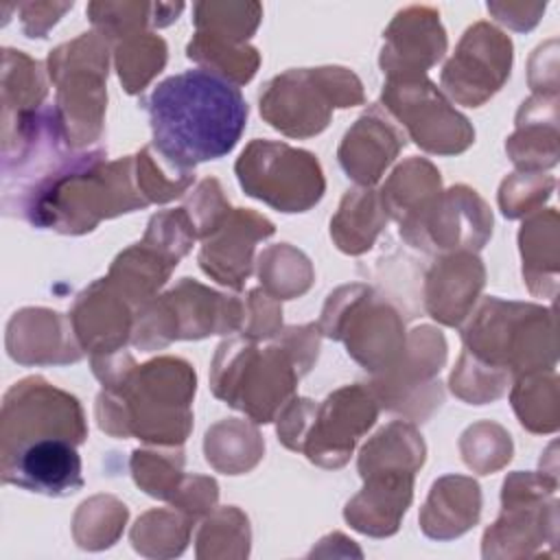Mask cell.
Instances as JSON below:
<instances>
[{"instance_id": "4316f807", "label": "cell", "mask_w": 560, "mask_h": 560, "mask_svg": "<svg viewBox=\"0 0 560 560\" xmlns=\"http://www.w3.org/2000/svg\"><path fill=\"white\" fill-rule=\"evenodd\" d=\"M188 59L203 63L206 70H212L234 85L247 83L258 68V52L247 44H230L203 33H197L186 46Z\"/></svg>"}, {"instance_id": "30bf717a", "label": "cell", "mask_w": 560, "mask_h": 560, "mask_svg": "<svg viewBox=\"0 0 560 560\" xmlns=\"http://www.w3.org/2000/svg\"><path fill=\"white\" fill-rule=\"evenodd\" d=\"M234 168L249 197L282 212H304L313 208L326 188L315 155L284 142H249Z\"/></svg>"}, {"instance_id": "8fae6325", "label": "cell", "mask_w": 560, "mask_h": 560, "mask_svg": "<svg viewBox=\"0 0 560 560\" xmlns=\"http://www.w3.org/2000/svg\"><path fill=\"white\" fill-rule=\"evenodd\" d=\"M381 101L424 151L444 155L462 153L475 138L468 120L424 77L387 79Z\"/></svg>"}, {"instance_id": "ba28073f", "label": "cell", "mask_w": 560, "mask_h": 560, "mask_svg": "<svg viewBox=\"0 0 560 560\" xmlns=\"http://www.w3.org/2000/svg\"><path fill=\"white\" fill-rule=\"evenodd\" d=\"M466 352H475L486 368H501L514 374L542 370L525 350V343L556 352L551 311L532 304H505L497 298H486L477 319L464 330ZM503 374V372H501Z\"/></svg>"}, {"instance_id": "7a4b0ae2", "label": "cell", "mask_w": 560, "mask_h": 560, "mask_svg": "<svg viewBox=\"0 0 560 560\" xmlns=\"http://www.w3.org/2000/svg\"><path fill=\"white\" fill-rule=\"evenodd\" d=\"M105 389L96 398L98 427L118 438L182 444L190 431L188 409L195 372L179 359H155L127 370H96Z\"/></svg>"}, {"instance_id": "e0dca14e", "label": "cell", "mask_w": 560, "mask_h": 560, "mask_svg": "<svg viewBox=\"0 0 560 560\" xmlns=\"http://www.w3.org/2000/svg\"><path fill=\"white\" fill-rule=\"evenodd\" d=\"M273 223L252 210H230V214L203 238L199 254L201 269L217 282L241 289L252 273L254 245L273 234Z\"/></svg>"}, {"instance_id": "6da1fadb", "label": "cell", "mask_w": 560, "mask_h": 560, "mask_svg": "<svg viewBox=\"0 0 560 560\" xmlns=\"http://www.w3.org/2000/svg\"><path fill=\"white\" fill-rule=\"evenodd\" d=\"M158 158L175 173L228 155L247 125V103L225 77L195 68L158 83L147 101Z\"/></svg>"}, {"instance_id": "277c9868", "label": "cell", "mask_w": 560, "mask_h": 560, "mask_svg": "<svg viewBox=\"0 0 560 560\" xmlns=\"http://www.w3.org/2000/svg\"><path fill=\"white\" fill-rule=\"evenodd\" d=\"M103 158L105 151L59 179L26 219L37 228L83 234L101 219L147 208L149 201L133 188V158L109 164H103Z\"/></svg>"}, {"instance_id": "1f68e13d", "label": "cell", "mask_w": 560, "mask_h": 560, "mask_svg": "<svg viewBox=\"0 0 560 560\" xmlns=\"http://www.w3.org/2000/svg\"><path fill=\"white\" fill-rule=\"evenodd\" d=\"M136 164V177H138V190L140 195L151 203H164L173 197H179L188 184L195 179V175H177L168 177L162 173V166L151 155V147H144L138 155H133Z\"/></svg>"}, {"instance_id": "ffe728a7", "label": "cell", "mask_w": 560, "mask_h": 560, "mask_svg": "<svg viewBox=\"0 0 560 560\" xmlns=\"http://www.w3.org/2000/svg\"><path fill=\"white\" fill-rule=\"evenodd\" d=\"M77 337L90 352L107 357L120 350L131 332V313L114 287L103 278L85 289L72 311Z\"/></svg>"}, {"instance_id": "5b68a950", "label": "cell", "mask_w": 560, "mask_h": 560, "mask_svg": "<svg viewBox=\"0 0 560 560\" xmlns=\"http://www.w3.org/2000/svg\"><path fill=\"white\" fill-rule=\"evenodd\" d=\"M359 103H363L361 81L348 68H302L289 70L265 85L260 114L273 129L306 138L326 129L332 107Z\"/></svg>"}, {"instance_id": "5bb4252c", "label": "cell", "mask_w": 560, "mask_h": 560, "mask_svg": "<svg viewBox=\"0 0 560 560\" xmlns=\"http://www.w3.org/2000/svg\"><path fill=\"white\" fill-rule=\"evenodd\" d=\"M512 42L494 26H470L442 70L444 90L462 105L477 107L510 77Z\"/></svg>"}, {"instance_id": "f546056e", "label": "cell", "mask_w": 560, "mask_h": 560, "mask_svg": "<svg viewBox=\"0 0 560 560\" xmlns=\"http://www.w3.org/2000/svg\"><path fill=\"white\" fill-rule=\"evenodd\" d=\"M553 387H556L553 372H551L549 381L529 372L516 383V387L512 392V405H514V409L521 418V424L527 427L529 431H536V433L556 431V427H558L556 405H542L540 402L542 396Z\"/></svg>"}, {"instance_id": "83f0119b", "label": "cell", "mask_w": 560, "mask_h": 560, "mask_svg": "<svg viewBox=\"0 0 560 560\" xmlns=\"http://www.w3.org/2000/svg\"><path fill=\"white\" fill-rule=\"evenodd\" d=\"M166 44L158 35L138 33L122 39L116 48V70L122 88L129 94L142 92V88L164 68Z\"/></svg>"}, {"instance_id": "f1b7e54d", "label": "cell", "mask_w": 560, "mask_h": 560, "mask_svg": "<svg viewBox=\"0 0 560 560\" xmlns=\"http://www.w3.org/2000/svg\"><path fill=\"white\" fill-rule=\"evenodd\" d=\"M260 20V4H234V2H199L195 4V26L197 33L208 37L245 44V39L256 31Z\"/></svg>"}, {"instance_id": "d6a6232c", "label": "cell", "mask_w": 560, "mask_h": 560, "mask_svg": "<svg viewBox=\"0 0 560 560\" xmlns=\"http://www.w3.org/2000/svg\"><path fill=\"white\" fill-rule=\"evenodd\" d=\"M553 186H556V179L549 175L540 177V175L525 173V175L505 179L499 192V203L503 214L510 219H516V217H523L525 212H532L534 206L542 203L549 197Z\"/></svg>"}, {"instance_id": "4fadbf2b", "label": "cell", "mask_w": 560, "mask_h": 560, "mask_svg": "<svg viewBox=\"0 0 560 560\" xmlns=\"http://www.w3.org/2000/svg\"><path fill=\"white\" fill-rule=\"evenodd\" d=\"M376 394L363 385H348L313 407L300 451L319 466L339 468L348 462L357 440L374 424Z\"/></svg>"}, {"instance_id": "d6986e66", "label": "cell", "mask_w": 560, "mask_h": 560, "mask_svg": "<svg viewBox=\"0 0 560 560\" xmlns=\"http://www.w3.org/2000/svg\"><path fill=\"white\" fill-rule=\"evenodd\" d=\"M402 147L405 136L374 105L346 133L339 147V162L348 177L368 188L381 179Z\"/></svg>"}, {"instance_id": "4dcf8cb0", "label": "cell", "mask_w": 560, "mask_h": 560, "mask_svg": "<svg viewBox=\"0 0 560 560\" xmlns=\"http://www.w3.org/2000/svg\"><path fill=\"white\" fill-rule=\"evenodd\" d=\"M182 453H151V451H133L131 470L138 486L144 488L147 494L171 499L179 490L182 479Z\"/></svg>"}, {"instance_id": "ac0fdd59", "label": "cell", "mask_w": 560, "mask_h": 560, "mask_svg": "<svg viewBox=\"0 0 560 560\" xmlns=\"http://www.w3.org/2000/svg\"><path fill=\"white\" fill-rule=\"evenodd\" d=\"M365 488L346 505V521L370 536H389L411 501L413 470L374 468L361 475Z\"/></svg>"}, {"instance_id": "9c48e42d", "label": "cell", "mask_w": 560, "mask_h": 560, "mask_svg": "<svg viewBox=\"0 0 560 560\" xmlns=\"http://www.w3.org/2000/svg\"><path fill=\"white\" fill-rule=\"evenodd\" d=\"M319 330L343 339L352 354L370 372H389L405 348L402 324L387 304L372 302V289L363 284L337 289L324 308Z\"/></svg>"}, {"instance_id": "44dd1931", "label": "cell", "mask_w": 560, "mask_h": 560, "mask_svg": "<svg viewBox=\"0 0 560 560\" xmlns=\"http://www.w3.org/2000/svg\"><path fill=\"white\" fill-rule=\"evenodd\" d=\"M483 267L470 252L435 262L427 276V311L433 319L457 326L483 287Z\"/></svg>"}, {"instance_id": "484cf974", "label": "cell", "mask_w": 560, "mask_h": 560, "mask_svg": "<svg viewBox=\"0 0 560 560\" xmlns=\"http://www.w3.org/2000/svg\"><path fill=\"white\" fill-rule=\"evenodd\" d=\"M424 462V442L411 424L392 422L381 429L361 451L359 472L374 468H407L418 470Z\"/></svg>"}, {"instance_id": "7402d4cb", "label": "cell", "mask_w": 560, "mask_h": 560, "mask_svg": "<svg viewBox=\"0 0 560 560\" xmlns=\"http://www.w3.org/2000/svg\"><path fill=\"white\" fill-rule=\"evenodd\" d=\"M556 114V96L547 98L542 96H532L529 101L523 103L516 116L518 131L508 140V153L512 162L521 168H547L558 162V131H556V120L545 116Z\"/></svg>"}, {"instance_id": "cb8c5ba5", "label": "cell", "mask_w": 560, "mask_h": 560, "mask_svg": "<svg viewBox=\"0 0 560 560\" xmlns=\"http://www.w3.org/2000/svg\"><path fill=\"white\" fill-rule=\"evenodd\" d=\"M184 4H142V2H92L88 15L103 37H131L144 26H166L177 20Z\"/></svg>"}, {"instance_id": "9a60e30c", "label": "cell", "mask_w": 560, "mask_h": 560, "mask_svg": "<svg viewBox=\"0 0 560 560\" xmlns=\"http://www.w3.org/2000/svg\"><path fill=\"white\" fill-rule=\"evenodd\" d=\"M2 479L31 492L68 497L83 488L81 457L68 438H44L2 451Z\"/></svg>"}, {"instance_id": "8992f818", "label": "cell", "mask_w": 560, "mask_h": 560, "mask_svg": "<svg viewBox=\"0 0 560 560\" xmlns=\"http://www.w3.org/2000/svg\"><path fill=\"white\" fill-rule=\"evenodd\" d=\"M50 79L57 83V114L72 147L101 136L107 79V42L98 33H83L48 57Z\"/></svg>"}, {"instance_id": "2e32d148", "label": "cell", "mask_w": 560, "mask_h": 560, "mask_svg": "<svg viewBox=\"0 0 560 560\" xmlns=\"http://www.w3.org/2000/svg\"><path fill=\"white\" fill-rule=\"evenodd\" d=\"M431 7H409L398 11L385 31L381 68L387 79L422 77L446 52V33Z\"/></svg>"}, {"instance_id": "52a82bcc", "label": "cell", "mask_w": 560, "mask_h": 560, "mask_svg": "<svg viewBox=\"0 0 560 560\" xmlns=\"http://www.w3.org/2000/svg\"><path fill=\"white\" fill-rule=\"evenodd\" d=\"M241 322L243 304L238 300L184 278L166 295L140 306L138 324L133 328V346L151 352L173 339H201L217 332L238 330Z\"/></svg>"}, {"instance_id": "3957f363", "label": "cell", "mask_w": 560, "mask_h": 560, "mask_svg": "<svg viewBox=\"0 0 560 560\" xmlns=\"http://www.w3.org/2000/svg\"><path fill=\"white\" fill-rule=\"evenodd\" d=\"M317 330L315 324L287 328L284 346L262 352L247 337L223 341L212 363L214 396L243 409L254 422H271L278 407L293 394L298 378L311 370L319 348Z\"/></svg>"}, {"instance_id": "7c38bea8", "label": "cell", "mask_w": 560, "mask_h": 560, "mask_svg": "<svg viewBox=\"0 0 560 560\" xmlns=\"http://www.w3.org/2000/svg\"><path fill=\"white\" fill-rule=\"evenodd\" d=\"M88 435L74 396L33 376L15 383L2 405V451L44 438H68L81 444Z\"/></svg>"}, {"instance_id": "603a6c76", "label": "cell", "mask_w": 560, "mask_h": 560, "mask_svg": "<svg viewBox=\"0 0 560 560\" xmlns=\"http://www.w3.org/2000/svg\"><path fill=\"white\" fill-rule=\"evenodd\" d=\"M385 221L387 212L378 197L370 188H359L343 197L339 212L330 221V234L341 252L361 254L372 247Z\"/></svg>"}, {"instance_id": "d4e9b609", "label": "cell", "mask_w": 560, "mask_h": 560, "mask_svg": "<svg viewBox=\"0 0 560 560\" xmlns=\"http://www.w3.org/2000/svg\"><path fill=\"white\" fill-rule=\"evenodd\" d=\"M440 192V173L424 160H409L398 166L381 190V203L385 212L400 223L422 206H427Z\"/></svg>"}]
</instances>
